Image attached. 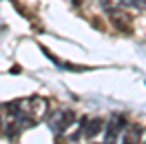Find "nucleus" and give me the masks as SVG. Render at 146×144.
I'll use <instances>...</instances> for the list:
<instances>
[{
  "instance_id": "obj_1",
  "label": "nucleus",
  "mask_w": 146,
  "mask_h": 144,
  "mask_svg": "<svg viewBox=\"0 0 146 144\" xmlns=\"http://www.w3.org/2000/svg\"><path fill=\"white\" fill-rule=\"evenodd\" d=\"M5 111L13 113L16 120L25 122V124H36V122L46 117V113H49V100L40 98V95H31V98H25V100L7 102Z\"/></svg>"
},
{
  "instance_id": "obj_2",
  "label": "nucleus",
  "mask_w": 146,
  "mask_h": 144,
  "mask_svg": "<svg viewBox=\"0 0 146 144\" xmlns=\"http://www.w3.org/2000/svg\"><path fill=\"white\" fill-rule=\"evenodd\" d=\"M73 122H75V113H73L71 109H58L53 113V117H51V129L58 135H62Z\"/></svg>"
},
{
  "instance_id": "obj_3",
  "label": "nucleus",
  "mask_w": 146,
  "mask_h": 144,
  "mask_svg": "<svg viewBox=\"0 0 146 144\" xmlns=\"http://www.w3.org/2000/svg\"><path fill=\"white\" fill-rule=\"evenodd\" d=\"M111 25L117 29L119 33H133V16L122 9L111 11Z\"/></svg>"
},
{
  "instance_id": "obj_4",
  "label": "nucleus",
  "mask_w": 146,
  "mask_h": 144,
  "mask_svg": "<svg viewBox=\"0 0 146 144\" xmlns=\"http://www.w3.org/2000/svg\"><path fill=\"white\" fill-rule=\"evenodd\" d=\"M126 117L124 115H119V113H115V115L109 120V126H106V142L104 144H113L115 140L119 137V133L126 129Z\"/></svg>"
},
{
  "instance_id": "obj_5",
  "label": "nucleus",
  "mask_w": 146,
  "mask_h": 144,
  "mask_svg": "<svg viewBox=\"0 0 146 144\" xmlns=\"http://www.w3.org/2000/svg\"><path fill=\"white\" fill-rule=\"evenodd\" d=\"M142 135H144L142 124H126V129L122 131V144H139Z\"/></svg>"
},
{
  "instance_id": "obj_6",
  "label": "nucleus",
  "mask_w": 146,
  "mask_h": 144,
  "mask_svg": "<svg viewBox=\"0 0 146 144\" xmlns=\"http://www.w3.org/2000/svg\"><path fill=\"white\" fill-rule=\"evenodd\" d=\"M102 126H104V122H102L100 117H93V120H84V124H82V133L86 135V137H95V135L102 131Z\"/></svg>"
},
{
  "instance_id": "obj_7",
  "label": "nucleus",
  "mask_w": 146,
  "mask_h": 144,
  "mask_svg": "<svg viewBox=\"0 0 146 144\" xmlns=\"http://www.w3.org/2000/svg\"><path fill=\"white\" fill-rule=\"evenodd\" d=\"M122 2H124V0H102V7L106 11H115V9L122 7Z\"/></svg>"
},
{
  "instance_id": "obj_8",
  "label": "nucleus",
  "mask_w": 146,
  "mask_h": 144,
  "mask_svg": "<svg viewBox=\"0 0 146 144\" xmlns=\"http://www.w3.org/2000/svg\"><path fill=\"white\" fill-rule=\"evenodd\" d=\"M55 144H73V140H69V137H60V140H55Z\"/></svg>"
},
{
  "instance_id": "obj_9",
  "label": "nucleus",
  "mask_w": 146,
  "mask_h": 144,
  "mask_svg": "<svg viewBox=\"0 0 146 144\" xmlns=\"http://www.w3.org/2000/svg\"><path fill=\"white\" fill-rule=\"evenodd\" d=\"M71 2H73V5H80V2H82V0H71Z\"/></svg>"
}]
</instances>
